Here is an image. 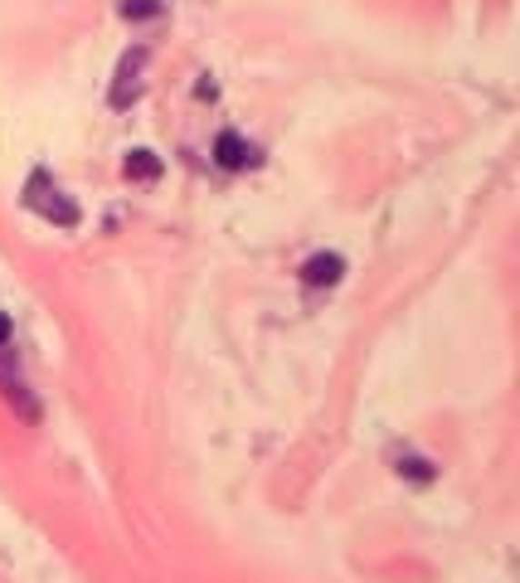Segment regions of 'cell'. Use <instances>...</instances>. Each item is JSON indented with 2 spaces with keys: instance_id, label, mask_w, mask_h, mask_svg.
<instances>
[{
  "instance_id": "7",
  "label": "cell",
  "mask_w": 520,
  "mask_h": 583,
  "mask_svg": "<svg viewBox=\"0 0 520 583\" xmlns=\"http://www.w3.org/2000/svg\"><path fill=\"white\" fill-rule=\"evenodd\" d=\"M399 472L409 477V481H433V462H424V457H404Z\"/></svg>"
},
{
  "instance_id": "5",
  "label": "cell",
  "mask_w": 520,
  "mask_h": 583,
  "mask_svg": "<svg viewBox=\"0 0 520 583\" xmlns=\"http://www.w3.org/2000/svg\"><path fill=\"white\" fill-rule=\"evenodd\" d=\"M126 180H161V156L156 151H146V146H136V151H126Z\"/></svg>"
},
{
  "instance_id": "1",
  "label": "cell",
  "mask_w": 520,
  "mask_h": 583,
  "mask_svg": "<svg viewBox=\"0 0 520 583\" xmlns=\"http://www.w3.org/2000/svg\"><path fill=\"white\" fill-rule=\"evenodd\" d=\"M25 205H30L35 215L54 219L59 229H78V205H74V200H64V195H59V185H49V176H45V170H35V176H30V185H25Z\"/></svg>"
},
{
  "instance_id": "8",
  "label": "cell",
  "mask_w": 520,
  "mask_h": 583,
  "mask_svg": "<svg viewBox=\"0 0 520 583\" xmlns=\"http://www.w3.org/2000/svg\"><path fill=\"white\" fill-rule=\"evenodd\" d=\"M5 346H10V317L0 311V350H5Z\"/></svg>"
},
{
  "instance_id": "4",
  "label": "cell",
  "mask_w": 520,
  "mask_h": 583,
  "mask_svg": "<svg viewBox=\"0 0 520 583\" xmlns=\"http://www.w3.org/2000/svg\"><path fill=\"white\" fill-rule=\"evenodd\" d=\"M142 64H146V49H132L122 59V68H117V88H112V107H126L136 97V74H142Z\"/></svg>"
},
{
  "instance_id": "2",
  "label": "cell",
  "mask_w": 520,
  "mask_h": 583,
  "mask_svg": "<svg viewBox=\"0 0 520 583\" xmlns=\"http://www.w3.org/2000/svg\"><path fill=\"white\" fill-rule=\"evenodd\" d=\"M341 273H345L341 253H312V258L302 263V282H306V287H335Z\"/></svg>"
},
{
  "instance_id": "6",
  "label": "cell",
  "mask_w": 520,
  "mask_h": 583,
  "mask_svg": "<svg viewBox=\"0 0 520 583\" xmlns=\"http://www.w3.org/2000/svg\"><path fill=\"white\" fill-rule=\"evenodd\" d=\"M122 15L126 20H151V15H161V0H122Z\"/></svg>"
},
{
  "instance_id": "3",
  "label": "cell",
  "mask_w": 520,
  "mask_h": 583,
  "mask_svg": "<svg viewBox=\"0 0 520 583\" xmlns=\"http://www.w3.org/2000/svg\"><path fill=\"white\" fill-rule=\"evenodd\" d=\"M215 161H219L224 170H248V166H258V151H253L238 132H219V141H215Z\"/></svg>"
}]
</instances>
